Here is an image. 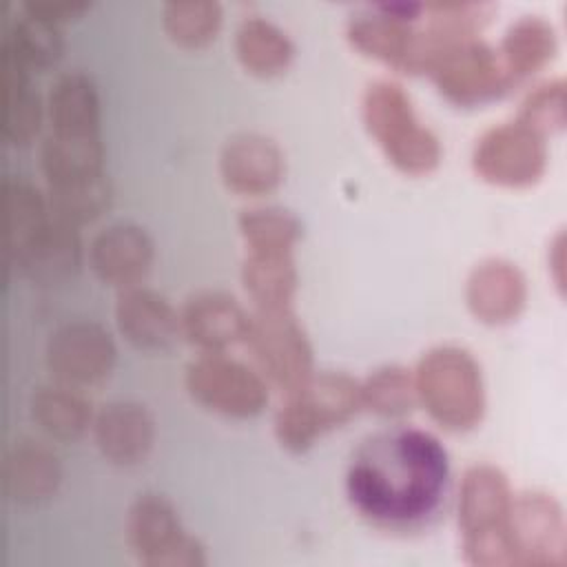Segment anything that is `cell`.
Wrapping results in <instances>:
<instances>
[{"mask_svg": "<svg viewBox=\"0 0 567 567\" xmlns=\"http://www.w3.org/2000/svg\"><path fill=\"white\" fill-rule=\"evenodd\" d=\"M361 408V381L346 372H312L286 394L275 414V436L284 450L299 454L326 432L348 423Z\"/></svg>", "mask_w": 567, "mask_h": 567, "instance_id": "5", "label": "cell"}, {"mask_svg": "<svg viewBox=\"0 0 567 567\" xmlns=\"http://www.w3.org/2000/svg\"><path fill=\"white\" fill-rule=\"evenodd\" d=\"M22 277L35 286H58L69 281L82 264V239L78 226L53 217L11 261Z\"/></svg>", "mask_w": 567, "mask_h": 567, "instance_id": "19", "label": "cell"}, {"mask_svg": "<svg viewBox=\"0 0 567 567\" xmlns=\"http://www.w3.org/2000/svg\"><path fill=\"white\" fill-rule=\"evenodd\" d=\"M520 124L538 133L540 137L560 133L567 120V102H565V82L560 78L545 80L536 84L520 102L518 117Z\"/></svg>", "mask_w": 567, "mask_h": 567, "instance_id": "35", "label": "cell"}, {"mask_svg": "<svg viewBox=\"0 0 567 567\" xmlns=\"http://www.w3.org/2000/svg\"><path fill=\"white\" fill-rule=\"evenodd\" d=\"M104 146L97 135H62L49 133L40 148V166L47 186L69 184L102 175Z\"/></svg>", "mask_w": 567, "mask_h": 567, "instance_id": "26", "label": "cell"}, {"mask_svg": "<svg viewBox=\"0 0 567 567\" xmlns=\"http://www.w3.org/2000/svg\"><path fill=\"white\" fill-rule=\"evenodd\" d=\"M414 374L416 399L445 430L467 432L485 412V385L481 365L461 346H436L427 350Z\"/></svg>", "mask_w": 567, "mask_h": 567, "instance_id": "3", "label": "cell"}, {"mask_svg": "<svg viewBox=\"0 0 567 567\" xmlns=\"http://www.w3.org/2000/svg\"><path fill=\"white\" fill-rule=\"evenodd\" d=\"M558 51V35L549 20L543 16H523L512 22L501 40L498 58L516 84L554 60Z\"/></svg>", "mask_w": 567, "mask_h": 567, "instance_id": "23", "label": "cell"}, {"mask_svg": "<svg viewBox=\"0 0 567 567\" xmlns=\"http://www.w3.org/2000/svg\"><path fill=\"white\" fill-rule=\"evenodd\" d=\"M472 166L481 179L494 186H534L547 168L545 137L518 120L496 124L476 140Z\"/></svg>", "mask_w": 567, "mask_h": 567, "instance_id": "9", "label": "cell"}, {"mask_svg": "<svg viewBox=\"0 0 567 567\" xmlns=\"http://www.w3.org/2000/svg\"><path fill=\"white\" fill-rule=\"evenodd\" d=\"M93 439L104 458L115 465H135L146 458L155 441L148 410L133 401H113L93 416Z\"/></svg>", "mask_w": 567, "mask_h": 567, "instance_id": "20", "label": "cell"}, {"mask_svg": "<svg viewBox=\"0 0 567 567\" xmlns=\"http://www.w3.org/2000/svg\"><path fill=\"white\" fill-rule=\"evenodd\" d=\"M427 75L439 93L456 106L485 104L507 93L514 84L498 53L478 38H467L445 49Z\"/></svg>", "mask_w": 567, "mask_h": 567, "instance_id": "10", "label": "cell"}, {"mask_svg": "<svg viewBox=\"0 0 567 567\" xmlns=\"http://www.w3.org/2000/svg\"><path fill=\"white\" fill-rule=\"evenodd\" d=\"M261 377L284 394L299 388L312 370V346L290 308H255L244 337Z\"/></svg>", "mask_w": 567, "mask_h": 567, "instance_id": "6", "label": "cell"}, {"mask_svg": "<svg viewBox=\"0 0 567 567\" xmlns=\"http://www.w3.org/2000/svg\"><path fill=\"white\" fill-rule=\"evenodd\" d=\"M235 53L241 66L259 78H272L288 69L295 47L284 29L261 16H248L235 31Z\"/></svg>", "mask_w": 567, "mask_h": 567, "instance_id": "28", "label": "cell"}, {"mask_svg": "<svg viewBox=\"0 0 567 567\" xmlns=\"http://www.w3.org/2000/svg\"><path fill=\"white\" fill-rule=\"evenodd\" d=\"M126 540L135 558L148 567H202L204 545L186 534L173 503L159 494H142L126 514Z\"/></svg>", "mask_w": 567, "mask_h": 567, "instance_id": "8", "label": "cell"}, {"mask_svg": "<svg viewBox=\"0 0 567 567\" xmlns=\"http://www.w3.org/2000/svg\"><path fill=\"white\" fill-rule=\"evenodd\" d=\"M465 301L481 323L505 326L514 321L527 303L525 275L507 259H483L467 275Z\"/></svg>", "mask_w": 567, "mask_h": 567, "instance_id": "16", "label": "cell"}, {"mask_svg": "<svg viewBox=\"0 0 567 567\" xmlns=\"http://www.w3.org/2000/svg\"><path fill=\"white\" fill-rule=\"evenodd\" d=\"M33 423L51 439L73 441L93 425V410L82 390L62 383H49L33 390L29 399Z\"/></svg>", "mask_w": 567, "mask_h": 567, "instance_id": "24", "label": "cell"}, {"mask_svg": "<svg viewBox=\"0 0 567 567\" xmlns=\"http://www.w3.org/2000/svg\"><path fill=\"white\" fill-rule=\"evenodd\" d=\"M153 239L128 221L111 224L100 230L89 246V264L100 281L115 288L137 286L153 264Z\"/></svg>", "mask_w": 567, "mask_h": 567, "instance_id": "15", "label": "cell"}, {"mask_svg": "<svg viewBox=\"0 0 567 567\" xmlns=\"http://www.w3.org/2000/svg\"><path fill=\"white\" fill-rule=\"evenodd\" d=\"M512 498L509 481L496 465L478 463L465 470L458 487V529L463 534V556L470 565H514L507 534Z\"/></svg>", "mask_w": 567, "mask_h": 567, "instance_id": "2", "label": "cell"}, {"mask_svg": "<svg viewBox=\"0 0 567 567\" xmlns=\"http://www.w3.org/2000/svg\"><path fill=\"white\" fill-rule=\"evenodd\" d=\"M62 49L64 44L58 24L27 13L11 22L0 47V51L9 53L27 71L53 66L62 58Z\"/></svg>", "mask_w": 567, "mask_h": 567, "instance_id": "30", "label": "cell"}, {"mask_svg": "<svg viewBox=\"0 0 567 567\" xmlns=\"http://www.w3.org/2000/svg\"><path fill=\"white\" fill-rule=\"evenodd\" d=\"M49 219L47 195L22 177L2 179V246L9 261L20 255Z\"/></svg>", "mask_w": 567, "mask_h": 567, "instance_id": "25", "label": "cell"}, {"mask_svg": "<svg viewBox=\"0 0 567 567\" xmlns=\"http://www.w3.org/2000/svg\"><path fill=\"white\" fill-rule=\"evenodd\" d=\"M47 202L53 217L80 226L93 221L111 206V184L102 173L69 184L47 186Z\"/></svg>", "mask_w": 567, "mask_h": 567, "instance_id": "33", "label": "cell"}, {"mask_svg": "<svg viewBox=\"0 0 567 567\" xmlns=\"http://www.w3.org/2000/svg\"><path fill=\"white\" fill-rule=\"evenodd\" d=\"M507 534L514 565L547 567L565 563V516L560 503L545 492H525L512 498Z\"/></svg>", "mask_w": 567, "mask_h": 567, "instance_id": "12", "label": "cell"}, {"mask_svg": "<svg viewBox=\"0 0 567 567\" xmlns=\"http://www.w3.org/2000/svg\"><path fill=\"white\" fill-rule=\"evenodd\" d=\"M239 233L248 250L292 252L301 237V221L281 206H255L241 210Z\"/></svg>", "mask_w": 567, "mask_h": 567, "instance_id": "32", "label": "cell"}, {"mask_svg": "<svg viewBox=\"0 0 567 567\" xmlns=\"http://www.w3.org/2000/svg\"><path fill=\"white\" fill-rule=\"evenodd\" d=\"M361 115L368 133L401 173L427 175L441 164L439 137L421 124L410 95L399 82H372L363 93Z\"/></svg>", "mask_w": 567, "mask_h": 567, "instance_id": "4", "label": "cell"}, {"mask_svg": "<svg viewBox=\"0 0 567 567\" xmlns=\"http://www.w3.org/2000/svg\"><path fill=\"white\" fill-rule=\"evenodd\" d=\"M115 354L106 328L95 321H71L49 334L44 363L55 383L84 390L111 374Z\"/></svg>", "mask_w": 567, "mask_h": 567, "instance_id": "11", "label": "cell"}, {"mask_svg": "<svg viewBox=\"0 0 567 567\" xmlns=\"http://www.w3.org/2000/svg\"><path fill=\"white\" fill-rule=\"evenodd\" d=\"M186 390L206 410L230 416H257L268 403V383L255 368L224 352H202L186 365Z\"/></svg>", "mask_w": 567, "mask_h": 567, "instance_id": "7", "label": "cell"}, {"mask_svg": "<svg viewBox=\"0 0 567 567\" xmlns=\"http://www.w3.org/2000/svg\"><path fill=\"white\" fill-rule=\"evenodd\" d=\"M86 9H89V2H80V0H24L22 2V13L58 27L71 18H78Z\"/></svg>", "mask_w": 567, "mask_h": 567, "instance_id": "36", "label": "cell"}, {"mask_svg": "<svg viewBox=\"0 0 567 567\" xmlns=\"http://www.w3.org/2000/svg\"><path fill=\"white\" fill-rule=\"evenodd\" d=\"M47 115L51 133L97 135L100 97L93 80L80 71H69L55 78L47 95Z\"/></svg>", "mask_w": 567, "mask_h": 567, "instance_id": "22", "label": "cell"}, {"mask_svg": "<svg viewBox=\"0 0 567 567\" xmlns=\"http://www.w3.org/2000/svg\"><path fill=\"white\" fill-rule=\"evenodd\" d=\"M166 35L184 49H202L221 27V7L215 0H173L162 7Z\"/></svg>", "mask_w": 567, "mask_h": 567, "instance_id": "31", "label": "cell"}, {"mask_svg": "<svg viewBox=\"0 0 567 567\" xmlns=\"http://www.w3.org/2000/svg\"><path fill=\"white\" fill-rule=\"evenodd\" d=\"M286 173L281 148L266 135L241 133L230 137L219 155V175L237 195L259 197L275 190Z\"/></svg>", "mask_w": 567, "mask_h": 567, "instance_id": "14", "label": "cell"}, {"mask_svg": "<svg viewBox=\"0 0 567 567\" xmlns=\"http://www.w3.org/2000/svg\"><path fill=\"white\" fill-rule=\"evenodd\" d=\"M450 481L443 443L419 427L368 436L346 470L350 505L372 525L412 529L441 507Z\"/></svg>", "mask_w": 567, "mask_h": 567, "instance_id": "1", "label": "cell"}, {"mask_svg": "<svg viewBox=\"0 0 567 567\" xmlns=\"http://www.w3.org/2000/svg\"><path fill=\"white\" fill-rule=\"evenodd\" d=\"M241 284L255 308H290L297 292L292 252L248 250L241 264Z\"/></svg>", "mask_w": 567, "mask_h": 567, "instance_id": "29", "label": "cell"}, {"mask_svg": "<svg viewBox=\"0 0 567 567\" xmlns=\"http://www.w3.org/2000/svg\"><path fill=\"white\" fill-rule=\"evenodd\" d=\"M60 476L58 456L40 441L20 439L4 454L2 485L13 503L35 505L47 501L55 494Z\"/></svg>", "mask_w": 567, "mask_h": 567, "instance_id": "21", "label": "cell"}, {"mask_svg": "<svg viewBox=\"0 0 567 567\" xmlns=\"http://www.w3.org/2000/svg\"><path fill=\"white\" fill-rule=\"evenodd\" d=\"M363 408L385 419H401L419 403L414 374L403 365H383L361 383Z\"/></svg>", "mask_w": 567, "mask_h": 567, "instance_id": "34", "label": "cell"}, {"mask_svg": "<svg viewBox=\"0 0 567 567\" xmlns=\"http://www.w3.org/2000/svg\"><path fill=\"white\" fill-rule=\"evenodd\" d=\"M2 71V135L13 146L29 144L42 122V104L29 84V71L0 51Z\"/></svg>", "mask_w": 567, "mask_h": 567, "instance_id": "27", "label": "cell"}, {"mask_svg": "<svg viewBox=\"0 0 567 567\" xmlns=\"http://www.w3.org/2000/svg\"><path fill=\"white\" fill-rule=\"evenodd\" d=\"M423 13L419 2H383L350 16L346 35L350 44L396 71H408L414 47V22Z\"/></svg>", "mask_w": 567, "mask_h": 567, "instance_id": "13", "label": "cell"}, {"mask_svg": "<svg viewBox=\"0 0 567 567\" xmlns=\"http://www.w3.org/2000/svg\"><path fill=\"white\" fill-rule=\"evenodd\" d=\"M248 317L233 295L204 290L188 297L179 310V332L202 352H224L244 341Z\"/></svg>", "mask_w": 567, "mask_h": 567, "instance_id": "17", "label": "cell"}, {"mask_svg": "<svg viewBox=\"0 0 567 567\" xmlns=\"http://www.w3.org/2000/svg\"><path fill=\"white\" fill-rule=\"evenodd\" d=\"M115 323L128 343L148 352L166 350L182 337L179 312L166 297L140 284L120 290Z\"/></svg>", "mask_w": 567, "mask_h": 567, "instance_id": "18", "label": "cell"}]
</instances>
